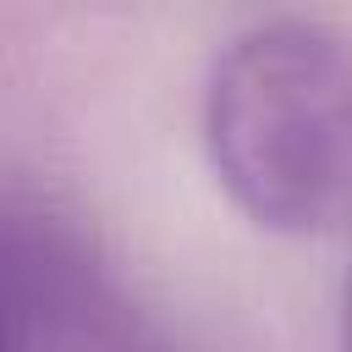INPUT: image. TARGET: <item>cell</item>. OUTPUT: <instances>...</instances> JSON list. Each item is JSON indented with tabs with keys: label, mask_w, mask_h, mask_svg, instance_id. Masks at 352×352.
<instances>
[{
	"label": "cell",
	"mask_w": 352,
	"mask_h": 352,
	"mask_svg": "<svg viewBox=\"0 0 352 352\" xmlns=\"http://www.w3.org/2000/svg\"><path fill=\"white\" fill-rule=\"evenodd\" d=\"M346 346H352V280H346Z\"/></svg>",
	"instance_id": "obj_3"
},
{
	"label": "cell",
	"mask_w": 352,
	"mask_h": 352,
	"mask_svg": "<svg viewBox=\"0 0 352 352\" xmlns=\"http://www.w3.org/2000/svg\"><path fill=\"white\" fill-rule=\"evenodd\" d=\"M204 154L231 204L286 236L352 214V38L275 16L209 60Z\"/></svg>",
	"instance_id": "obj_1"
},
{
	"label": "cell",
	"mask_w": 352,
	"mask_h": 352,
	"mask_svg": "<svg viewBox=\"0 0 352 352\" xmlns=\"http://www.w3.org/2000/svg\"><path fill=\"white\" fill-rule=\"evenodd\" d=\"M0 352H22V346H16V324H11V314H6V297H0Z\"/></svg>",
	"instance_id": "obj_2"
}]
</instances>
